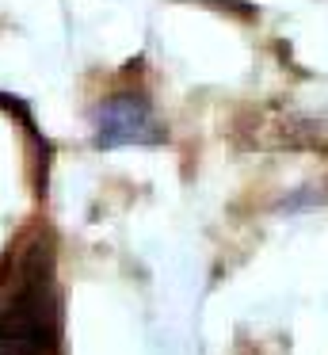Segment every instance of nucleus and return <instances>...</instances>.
Listing matches in <instances>:
<instances>
[{
	"label": "nucleus",
	"instance_id": "1",
	"mask_svg": "<svg viewBox=\"0 0 328 355\" xmlns=\"http://www.w3.org/2000/svg\"><path fill=\"white\" fill-rule=\"evenodd\" d=\"M61 347V286L53 237L31 230L0 271V355H53Z\"/></svg>",
	"mask_w": 328,
	"mask_h": 355
},
{
	"label": "nucleus",
	"instance_id": "2",
	"mask_svg": "<svg viewBox=\"0 0 328 355\" xmlns=\"http://www.w3.org/2000/svg\"><path fill=\"white\" fill-rule=\"evenodd\" d=\"M92 138L99 149L157 146L164 141V126L145 92H114L92 107Z\"/></svg>",
	"mask_w": 328,
	"mask_h": 355
}]
</instances>
